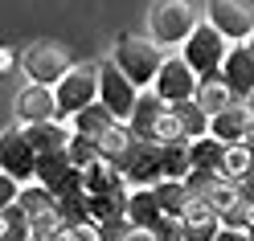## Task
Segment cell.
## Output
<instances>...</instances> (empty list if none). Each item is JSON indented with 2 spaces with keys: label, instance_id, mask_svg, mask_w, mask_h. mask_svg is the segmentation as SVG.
I'll return each instance as SVG.
<instances>
[{
  "label": "cell",
  "instance_id": "cell-1",
  "mask_svg": "<svg viewBox=\"0 0 254 241\" xmlns=\"http://www.w3.org/2000/svg\"><path fill=\"white\" fill-rule=\"evenodd\" d=\"M127 127H131L135 139H148V143H181V139H185L177 115L168 110V102H164L156 90H152V94H135V106H131Z\"/></svg>",
  "mask_w": 254,
  "mask_h": 241
},
{
  "label": "cell",
  "instance_id": "cell-2",
  "mask_svg": "<svg viewBox=\"0 0 254 241\" xmlns=\"http://www.w3.org/2000/svg\"><path fill=\"white\" fill-rule=\"evenodd\" d=\"M164 45H156L152 37H135V33H123L119 41H115V66L131 78V86L135 90H144V86H152L156 82V70H160V61H164Z\"/></svg>",
  "mask_w": 254,
  "mask_h": 241
},
{
  "label": "cell",
  "instance_id": "cell-3",
  "mask_svg": "<svg viewBox=\"0 0 254 241\" xmlns=\"http://www.w3.org/2000/svg\"><path fill=\"white\" fill-rule=\"evenodd\" d=\"M197 8L189 0H156L152 12H148V37L156 45H185V37L197 29Z\"/></svg>",
  "mask_w": 254,
  "mask_h": 241
},
{
  "label": "cell",
  "instance_id": "cell-4",
  "mask_svg": "<svg viewBox=\"0 0 254 241\" xmlns=\"http://www.w3.org/2000/svg\"><path fill=\"white\" fill-rule=\"evenodd\" d=\"M99 98V66H70L66 74L54 82V102H58V119H74L82 106Z\"/></svg>",
  "mask_w": 254,
  "mask_h": 241
},
{
  "label": "cell",
  "instance_id": "cell-5",
  "mask_svg": "<svg viewBox=\"0 0 254 241\" xmlns=\"http://www.w3.org/2000/svg\"><path fill=\"white\" fill-rule=\"evenodd\" d=\"M226 49H230V41L221 37L209 21H197V29L185 37V53L181 57L193 66L197 82H205V78H217L221 74V57H226Z\"/></svg>",
  "mask_w": 254,
  "mask_h": 241
},
{
  "label": "cell",
  "instance_id": "cell-6",
  "mask_svg": "<svg viewBox=\"0 0 254 241\" xmlns=\"http://www.w3.org/2000/svg\"><path fill=\"white\" fill-rule=\"evenodd\" d=\"M21 70L29 82H41V86H54L62 74L70 70V53L62 49L58 41H33L29 49L21 53Z\"/></svg>",
  "mask_w": 254,
  "mask_h": 241
},
{
  "label": "cell",
  "instance_id": "cell-7",
  "mask_svg": "<svg viewBox=\"0 0 254 241\" xmlns=\"http://www.w3.org/2000/svg\"><path fill=\"white\" fill-rule=\"evenodd\" d=\"M205 17L226 41H246L254 29V4L250 0H205Z\"/></svg>",
  "mask_w": 254,
  "mask_h": 241
},
{
  "label": "cell",
  "instance_id": "cell-8",
  "mask_svg": "<svg viewBox=\"0 0 254 241\" xmlns=\"http://www.w3.org/2000/svg\"><path fill=\"white\" fill-rule=\"evenodd\" d=\"M135 86H131V78H127L115 61H103L99 66V102L115 115L119 123L131 119V106H135Z\"/></svg>",
  "mask_w": 254,
  "mask_h": 241
},
{
  "label": "cell",
  "instance_id": "cell-9",
  "mask_svg": "<svg viewBox=\"0 0 254 241\" xmlns=\"http://www.w3.org/2000/svg\"><path fill=\"white\" fill-rule=\"evenodd\" d=\"M17 204L25 208V217H29V225H33V233H58V229H62V217H58V196H54V192L45 188V184H37V180L21 184Z\"/></svg>",
  "mask_w": 254,
  "mask_h": 241
},
{
  "label": "cell",
  "instance_id": "cell-10",
  "mask_svg": "<svg viewBox=\"0 0 254 241\" xmlns=\"http://www.w3.org/2000/svg\"><path fill=\"white\" fill-rule=\"evenodd\" d=\"M152 90L160 94L164 102L193 98V94H197V74H193V66H189L185 57H177V53H164L160 70H156V82H152Z\"/></svg>",
  "mask_w": 254,
  "mask_h": 241
},
{
  "label": "cell",
  "instance_id": "cell-11",
  "mask_svg": "<svg viewBox=\"0 0 254 241\" xmlns=\"http://www.w3.org/2000/svg\"><path fill=\"white\" fill-rule=\"evenodd\" d=\"M33 180L45 184L54 196H62V192H78L82 188V168H74L66 151H45V155H37Z\"/></svg>",
  "mask_w": 254,
  "mask_h": 241
},
{
  "label": "cell",
  "instance_id": "cell-12",
  "mask_svg": "<svg viewBox=\"0 0 254 241\" xmlns=\"http://www.w3.org/2000/svg\"><path fill=\"white\" fill-rule=\"evenodd\" d=\"M37 168V151L29 147L25 131H0V172H8L12 180L29 184Z\"/></svg>",
  "mask_w": 254,
  "mask_h": 241
},
{
  "label": "cell",
  "instance_id": "cell-13",
  "mask_svg": "<svg viewBox=\"0 0 254 241\" xmlns=\"http://www.w3.org/2000/svg\"><path fill=\"white\" fill-rule=\"evenodd\" d=\"M123 180H127V188H152L160 180V143L135 139V147L123 164Z\"/></svg>",
  "mask_w": 254,
  "mask_h": 241
},
{
  "label": "cell",
  "instance_id": "cell-14",
  "mask_svg": "<svg viewBox=\"0 0 254 241\" xmlns=\"http://www.w3.org/2000/svg\"><path fill=\"white\" fill-rule=\"evenodd\" d=\"M221 82L230 86V94L234 98H246V94L254 90V57H250V49L242 41H234L230 49H226V57H221Z\"/></svg>",
  "mask_w": 254,
  "mask_h": 241
},
{
  "label": "cell",
  "instance_id": "cell-15",
  "mask_svg": "<svg viewBox=\"0 0 254 241\" xmlns=\"http://www.w3.org/2000/svg\"><path fill=\"white\" fill-rule=\"evenodd\" d=\"M21 131H25V139H29V147H33L37 155H45V151H66L74 127H70L66 119H41V123H25Z\"/></svg>",
  "mask_w": 254,
  "mask_h": 241
},
{
  "label": "cell",
  "instance_id": "cell-16",
  "mask_svg": "<svg viewBox=\"0 0 254 241\" xmlns=\"http://www.w3.org/2000/svg\"><path fill=\"white\" fill-rule=\"evenodd\" d=\"M17 119H21V123H41V119H58L54 86L29 82L25 90H17Z\"/></svg>",
  "mask_w": 254,
  "mask_h": 241
},
{
  "label": "cell",
  "instance_id": "cell-17",
  "mask_svg": "<svg viewBox=\"0 0 254 241\" xmlns=\"http://www.w3.org/2000/svg\"><path fill=\"white\" fill-rule=\"evenodd\" d=\"M94 143H99V159H107V164H115V168L123 172L127 155H131V147H135V135H131V127H127V123L115 119Z\"/></svg>",
  "mask_w": 254,
  "mask_h": 241
},
{
  "label": "cell",
  "instance_id": "cell-18",
  "mask_svg": "<svg viewBox=\"0 0 254 241\" xmlns=\"http://www.w3.org/2000/svg\"><path fill=\"white\" fill-rule=\"evenodd\" d=\"M127 196H131V188H115V192H90V196H86V213H90V221H99V225L123 221V217H127Z\"/></svg>",
  "mask_w": 254,
  "mask_h": 241
},
{
  "label": "cell",
  "instance_id": "cell-19",
  "mask_svg": "<svg viewBox=\"0 0 254 241\" xmlns=\"http://www.w3.org/2000/svg\"><path fill=\"white\" fill-rule=\"evenodd\" d=\"M246 123H250V110L234 102V106H226V110H217V115H209V135L221 139V143H242Z\"/></svg>",
  "mask_w": 254,
  "mask_h": 241
},
{
  "label": "cell",
  "instance_id": "cell-20",
  "mask_svg": "<svg viewBox=\"0 0 254 241\" xmlns=\"http://www.w3.org/2000/svg\"><path fill=\"white\" fill-rule=\"evenodd\" d=\"M164 217L160 200H156L152 188H131V196H127V221L139 225V229H156V221Z\"/></svg>",
  "mask_w": 254,
  "mask_h": 241
},
{
  "label": "cell",
  "instance_id": "cell-21",
  "mask_svg": "<svg viewBox=\"0 0 254 241\" xmlns=\"http://www.w3.org/2000/svg\"><path fill=\"white\" fill-rule=\"evenodd\" d=\"M221 155H226V143L213 139V135H197V139H189V168H209L217 172L221 168ZM221 176V172H217Z\"/></svg>",
  "mask_w": 254,
  "mask_h": 241
},
{
  "label": "cell",
  "instance_id": "cell-22",
  "mask_svg": "<svg viewBox=\"0 0 254 241\" xmlns=\"http://www.w3.org/2000/svg\"><path fill=\"white\" fill-rule=\"evenodd\" d=\"M193 102L205 110V115H217V110L234 106L238 98L230 94V86L221 82V78H205V82H197V94H193Z\"/></svg>",
  "mask_w": 254,
  "mask_h": 241
},
{
  "label": "cell",
  "instance_id": "cell-23",
  "mask_svg": "<svg viewBox=\"0 0 254 241\" xmlns=\"http://www.w3.org/2000/svg\"><path fill=\"white\" fill-rule=\"evenodd\" d=\"M168 110L177 115L185 139H197V135H209V115L193 102V98H181V102H168Z\"/></svg>",
  "mask_w": 254,
  "mask_h": 241
},
{
  "label": "cell",
  "instance_id": "cell-24",
  "mask_svg": "<svg viewBox=\"0 0 254 241\" xmlns=\"http://www.w3.org/2000/svg\"><path fill=\"white\" fill-rule=\"evenodd\" d=\"M70 123H74V131H82V135H90V139H99V135L107 131V127L115 123V115H111V110H107L99 98H94L90 106H82V110H78V115H74Z\"/></svg>",
  "mask_w": 254,
  "mask_h": 241
},
{
  "label": "cell",
  "instance_id": "cell-25",
  "mask_svg": "<svg viewBox=\"0 0 254 241\" xmlns=\"http://www.w3.org/2000/svg\"><path fill=\"white\" fill-rule=\"evenodd\" d=\"M189 172V139L160 143V180H185Z\"/></svg>",
  "mask_w": 254,
  "mask_h": 241
},
{
  "label": "cell",
  "instance_id": "cell-26",
  "mask_svg": "<svg viewBox=\"0 0 254 241\" xmlns=\"http://www.w3.org/2000/svg\"><path fill=\"white\" fill-rule=\"evenodd\" d=\"M152 192H156V200H160V208H164L168 217H181V213H185V204H189L185 180H156Z\"/></svg>",
  "mask_w": 254,
  "mask_h": 241
},
{
  "label": "cell",
  "instance_id": "cell-27",
  "mask_svg": "<svg viewBox=\"0 0 254 241\" xmlns=\"http://www.w3.org/2000/svg\"><path fill=\"white\" fill-rule=\"evenodd\" d=\"M250 164H254V147H250V143H226V155H221V168L217 172L226 176V180H238Z\"/></svg>",
  "mask_w": 254,
  "mask_h": 241
},
{
  "label": "cell",
  "instance_id": "cell-28",
  "mask_svg": "<svg viewBox=\"0 0 254 241\" xmlns=\"http://www.w3.org/2000/svg\"><path fill=\"white\" fill-rule=\"evenodd\" d=\"M0 217H4V241H29V237H33V225H29L25 208L17 200L0 208Z\"/></svg>",
  "mask_w": 254,
  "mask_h": 241
},
{
  "label": "cell",
  "instance_id": "cell-29",
  "mask_svg": "<svg viewBox=\"0 0 254 241\" xmlns=\"http://www.w3.org/2000/svg\"><path fill=\"white\" fill-rule=\"evenodd\" d=\"M66 155H70L74 168H90L94 159H99V143H94L90 135H82V131H74L70 143H66Z\"/></svg>",
  "mask_w": 254,
  "mask_h": 241
},
{
  "label": "cell",
  "instance_id": "cell-30",
  "mask_svg": "<svg viewBox=\"0 0 254 241\" xmlns=\"http://www.w3.org/2000/svg\"><path fill=\"white\" fill-rule=\"evenodd\" d=\"M58 217H62V225H74V221H86L90 213H86V192L78 188V192H62L58 196Z\"/></svg>",
  "mask_w": 254,
  "mask_h": 241
},
{
  "label": "cell",
  "instance_id": "cell-31",
  "mask_svg": "<svg viewBox=\"0 0 254 241\" xmlns=\"http://www.w3.org/2000/svg\"><path fill=\"white\" fill-rule=\"evenodd\" d=\"M217 221L226 225V229H250V221H254V204H250V196H238L230 208H221Z\"/></svg>",
  "mask_w": 254,
  "mask_h": 241
},
{
  "label": "cell",
  "instance_id": "cell-32",
  "mask_svg": "<svg viewBox=\"0 0 254 241\" xmlns=\"http://www.w3.org/2000/svg\"><path fill=\"white\" fill-rule=\"evenodd\" d=\"M201 196H205V200H209V204L217 208V213H221V208H230V204H234L238 196H242V192H238V184H234V180H226V176H217V180H213L209 188H205Z\"/></svg>",
  "mask_w": 254,
  "mask_h": 241
},
{
  "label": "cell",
  "instance_id": "cell-33",
  "mask_svg": "<svg viewBox=\"0 0 254 241\" xmlns=\"http://www.w3.org/2000/svg\"><path fill=\"white\" fill-rule=\"evenodd\" d=\"M181 229H185V225H181V217H160V221H156V241H181Z\"/></svg>",
  "mask_w": 254,
  "mask_h": 241
},
{
  "label": "cell",
  "instance_id": "cell-34",
  "mask_svg": "<svg viewBox=\"0 0 254 241\" xmlns=\"http://www.w3.org/2000/svg\"><path fill=\"white\" fill-rule=\"evenodd\" d=\"M17 192H21V180H12L8 172H0V208L17 200Z\"/></svg>",
  "mask_w": 254,
  "mask_h": 241
},
{
  "label": "cell",
  "instance_id": "cell-35",
  "mask_svg": "<svg viewBox=\"0 0 254 241\" xmlns=\"http://www.w3.org/2000/svg\"><path fill=\"white\" fill-rule=\"evenodd\" d=\"M127 225H131V221H111V225H99V229H103V237L99 241H127Z\"/></svg>",
  "mask_w": 254,
  "mask_h": 241
},
{
  "label": "cell",
  "instance_id": "cell-36",
  "mask_svg": "<svg viewBox=\"0 0 254 241\" xmlns=\"http://www.w3.org/2000/svg\"><path fill=\"white\" fill-rule=\"evenodd\" d=\"M213 241H250L246 229H226V225H217V237Z\"/></svg>",
  "mask_w": 254,
  "mask_h": 241
},
{
  "label": "cell",
  "instance_id": "cell-37",
  "mask_svg": "<svg viewBox=\"0 0 254 241\" xmlns=\"http://www.w3.org/2000/svg\"><path fill=\"white\" fill-rule=\"evenodd\" d=\"M127 241H156L152 229H139V225H127Z\"/></svg>",
  "mask_w": 254,
  "mask_h": 241
},
{
  "label": "cell",
  "instance_id": "cell-38",
  "mask_svg": "<svg viewBox=\"0 0 254 241\" xmlns=\"http://www.w3.org/2000/svg\"><path fill=\"white\" fill-rule=\"evenodd\" d=\"M12 66H17V57H12V49H0V74H8Z\"/></svg>",
  "mask_w": 254,
  "mask_h": 241
},
{
  "label": "cell",
  "instance_id": "cell-39",
  "mask_svg": "<svg viewBox=\"0 0 254 241\" xmlns=\"http://www.w3.org/2000/svg\"><path fill=\"white\" fill-rule=\"evenodd\" d=\"M29 241H62V229H58V233H33Z\"/></svg>",
  "mask_w": 254,
  "mask_h": 241
},
{
  "label": "cell",
  "instance_id": "cell-40",
  "mask_svg": "<svg viewBox=\"0 0 254 241\" xmlns=\"http://www.w3.org/2000/svg\"><path fill=\"white\" fill-rule=\"evenodd\" d=\"M242 143H250V147H254V115H250V123H246V135H242Z\"/></svg>",
  "mask_w": 254,
  "mask_h": 241
},
{
  "label": "cell",
  "instance_id": "cell-41",
  "mask_svg": "<svg viewBox=\"0 0 254 241\" xmlns=\"http://www.w3.org/2000/svg\"><path fill=\"white\" fill-rule=\"evenodd\" d=\"M242 102H246V110H250V115H254V90L246 94V98H242Z\"/></svg>",
  "mask_w": 254,
  "mask_h": 241
},
{
  "label": "cell",
  "instance_id": "cell-42",
  "mask_svg": "<svg viewBox=\"0 0 254 241\" xmlns=\"http://www.w3.org/2000/svg\"><path fill=\"white\" fill-rule=\"evenodd\" d=\"M246 49H250V57H254V29H250V37H246Z\"/></svg>",
  "mask_w": 254,
  "mask_h": 241
},
{
  "label": "cell",
  "instance_id": "cell-43",
  "mask_svg": "<svg viewBox=\"0 0 254 241\" xmlns=\"http://www.w3.org/2000/svg\"><path fill=\"white\" fill-rule=\"evenodd\" d=\"M0 241H4V217H0Z\"/></svg>",
  "mask_w": 254,
  "mask_h": 241
},
{
  "label": "cell",
  "instance_id": "cell-44",
  "mask_svg": "<svg viewBox=\"0 0 254 241\" xmlns=\"http://www.w3.org/2000/svg\"><path fill=\"white\" fill-rule=\"evenodd\" d=\"M246 233H250V241H254V221H250V229H246Z\"/></svg>",
  "mask_w": 254,
  "mask_h": 241
},
{
  "label": "cell",
  "instance_id": "cell-45",
  "mask_svg": "<svg viewBox=\"0 0 254 241\" xmlns=\"http://www.w3.org/2000/svg\"><path fill=\"white\" fill-rule=\"evenodd\" d=\"M250 204H254V192H250Z\"/></svg>",
  "mask_w": 254,
  "mask_h": 241
}]
</instances>
